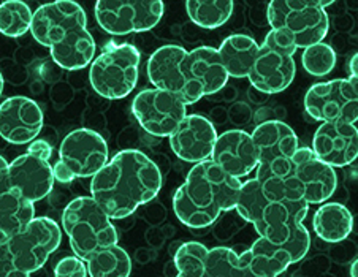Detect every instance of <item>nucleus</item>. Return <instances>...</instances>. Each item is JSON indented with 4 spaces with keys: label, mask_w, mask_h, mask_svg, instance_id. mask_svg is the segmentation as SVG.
<instances>
[{
    "label": "nucleus",
    "mask_w": 358,
    "mask_h": 277,
    "mask_svg": "<svg viewBox=\"0 0 358 277\" xmlns=\"http://www.w3.org/2000/svg\"><path fill=\"white\" fill-rule=\"evenodd\" d=\"M162 189V171L138 149H124L91 180V197L113 220L132 215Z\"/></svg>",
    "instance_id": "obj_1"
},
{
    "label": "nucleus",
    "mask_w": 358,
    "mask_h": 277,
    "mask_svg": "<svg viewBox=\"0 0 358 277\" xmlns=\"http://www.w3.org/2000/svg\"><path fill=\"white\" fill-rule=\"evenodd\" d=\"M235 209L246 224L254 225L259 238L284 246L294 264L306 257L311 248V236L303 225L309 211L306 201L278 200L268 195L254 178L243 183Z\"/></svg>",
    "instance_id": "obj_2"
},
{
    "label": "nucleus",
    "mask_w": 358,
    "mask_h": 277,
    "mask_svg": "<svg viewBox=\"0 0 358 277\" xmlns=\"http://www.w3.org/2000/svg\"><path fill=\"white\" fill-rule=\"evenodd\" d=\"M241 185V179L230 176L211 159L200 162L175 192L173 211L190 230L210 228L224 213L235 209Z\"/></svg>",
    "instance_id": "obj_3"
},
{
    "label": "nucleus",
    "mask_w": 358,
    "mask_h": 277,
    "mask_svg": "<svg viewBox=\"0 0 358 277\" xmlns=\"http://www.w3.org/2000/svg\"><path fill=\"white\" fill-rule=\"evenodd\" d=\"M268 195L278 200L322 204L330 200L338 187L335 168L322 162L313 148H300L292 157L282 178L257 179Z\"/></svg>",
    "instance_id": "obj_4"
},
{
    "label": "nucleus",
    "mask_w": 358,
    "mask_h": 277,
    "mask_svg": "<svg viewBox=\"0 0 358 277\" xmlns=\"http://www.w3.org/2000/svg\"><path fill=\"white\" fill-rule=\"evenodd\" d=\"M62 228L75 257L83 262L117 244L116 227L92 197H76L65 206Z\"/></svg>",
    "instance_id": "obj_5"
},
{
    "label": "nucleus",
    "mask_w": 358,
    "mask_h": 277,
    "mask_svg": "<svg viewBox=\"0 0 358 277\" xmlns=\"http://www.w3.org/2000/svg\"><path fill=\"white\" fill-rule=\"evenodd\" d=\"M335 2L324 0H271L268 2V26L294 41L296 50L322 43L330 20L327 7Z\"/></svg>",
    "instance_id": "obj_6"
},
{
    "label": "nucleus",
    "mask_w": 358,
    "mask_h": 277,
    "mask_svg": "<svg viewBox=\"0 0 358 277\" xmlns=\"http://www.w3.org/2000/svg\"><path fill=\"white\" fill-rule=\"evenodd\" d=\"M140 60V51L134 45L111 43L105 46L89 70L92 89L106 100L127 97L138 83Z\"/></svg>",
    "instance_id": "obj_7"
},
{
    "label": "nucleus",
    "mask_w": 358,
    "mask_h": 277,
    "mask_svg": "<svg viewBox=\"0 0 358 277\" xmlns=\"http://www.w3.org/2000/svg\"><path fill=\"white\" fill-rule=\"evenodd\" d=\"M110 160V150L105 138L91 129L70 132L59 148V159L52 170L55 179L69 184L73 179L94 178Z\"/></svg>",
    "instance_id": "obj_8"
},
{
    "label": "nucleus",
    "mask_w": 358,
    "mask_h": 277,
    "mask_svg": "<svg viewBox=\"0 0 358 277\" xmlns=\"http://www.w3.org/2000/svg\"><path fill=\"white\" fill-rule=\"evenodd\" d=\"M295 52L294 41L285 34L271 29L264 43L259 46V52L250 69L248 76L250 86L268 95L287 89L296 75Z\"/></svg>",
    "instance_id": "obj_9"
},
{
    "label": "nucleus",
    "mask_w": 358,
    "mask_h": 277,
    "mask_svg": "<svg viewBox=\"0 0 358 277\" xmlns=\"http://www.w3.org/2000/svg\"><path fill=\"white\" fill-rule=\"evenodd\" d=\"M304 110L322 124H355L358 120V78H338L314 84L304 95Z\"/></svg>",
    "instance_id": "obj_10"
},
{
    "label": "nucleus",
    "mask_w": 358,
    "mask_h": 277,
    "mask_svg": "<svg viewBox=\"0 0 358 277\" xmlns=\"http://www.w3.org/2000/svg\"><path fill=\"white\" fill-rule=\"evenodd\" d=\"M164 8L160 0H100L95 3L94 13L106 34L122 37L156 27L162 20Z\"/></svg>",
    "instance_id": "obj_11"
},
{
    "label": "nucleus",
    "mask_w": 358,
    "mask_h": 277,
    "mask_svg": "<svg viewBox=\"0 0 358 277\" xmlns=\"http://www.w3.org/2000/svg\"><path fill=\"white\" fill-rule=\"evenodd\" d=\"M250 136L259 152L255 179L282 178L289 170L292 157L300 149L294 129L282 120L271 119L259 124Z\"/></svg>",
    "instance_id": "obj_12"
},
{
    "label": "nucleus",
    "mask_w": 358,
    "mask_h": 277,
    "mask_svg": "<svg viewBox=\"0 0 358 277\" xmlns=\"http://www.w3.org/2000/svg\"><path fill=\"white\" fill-rule=\"evenodd\" d=\"M132 114L140 127L156 138H169L187 116V105L162 89H145L132 101Z\"/></svg>",
    "instance_id": "obj_13"
},
{
    "label": "nucleus",
    "mask_w": 358,
    "mask_h": 277,
    "mask_svg": "<svg viewBox=\"0 0 358 277\" xmlns=\"http://www.w3.org/2000/svg\"><path fill=\"white\" fill-rule=\"evenodd\" d=\"M62 243V230L56 220L35 218L26 230L10 238V248L16 267L27 274L43 268L48 258Z\"/></svg>",
    "instance_id": "obj_14"
},
{
    "label": "nucleus",
    "mask_w": 358,
    "mask_h": 277,
    "mask_svg": "<svg viewBox=\"0 0 358 277\" xmlns=\"http://www.w3.org/2000/svg\"><path fill=\"white\" fill-rule=\"evenodd\" d=\"M83 27H87V16L81 5L73 0H56L35 10L31 32L37 43L51 50Z\"/></svg>",
    "instance_id": "obj_15"
},
{
    "label": "nucleus",
    "mask_w": 358,
    "mask_h": 277,
    "mask_svg": "<svg viewBox=\"0 0 358 277\" xmlns=\"http://www.w3.org/2000/svg\"><path fill=\"white\" fill-rule=\"evenodd\" d=\"M182 71L187 80L190 105L206 95L220 92L230 78L220 60L219 51L213 46H199L187 51L182 60Z\"/></svg>",
    "instance_id": "obj_16"
},
{
    "label": "nucleus",
    "mask_w": 358,
    "mask_h": 277,
    "mask_svg": "<svg viewBox=\"0 0 358 277\" xmlns=\"http://www.w3.org/2000/svg\"><path fill=\"white\" fill-rule=\"evenodd\" d=\"M217 136L216 127L210 119L200 114H187L169 140L176 157L187 164H200L211 159Z\"/></svg>",
    "instance_id": "obj_17"
},
{
    "label": "nucleus",
    "mask_w": 358,
    "mask_h": 277,
    "mask_svg": "<svg viewBox=\"0 0 358 277\" xmlns=\"http://www.w3.org/2000/svg\"><path fill=\"white\" fill-rule=\"evenodd\" d=\"M43 129V111L29 97L15 95L0 104V138L11 144L32 143Z\"/></svg>",
    "instance_id": "obj_18"
},
{
    "label": "nucleus",
    "mask_w": 358,
    "mask_h": 277,
    "mask_svg": "<svg viewBox=\"0 0 358 277\" xmlns=\"http://www.w3.org/2000/svg\"><path fill=\"white\" fill-rule=\"evenodd\" d=\"M8 176L10 189L34 204L50 195L56 183L51 160L32 152L22 154L11 162Z\"/></svg>",
    "instance_id": "obj_19"
},
{
    "label": "nucleus",
    "mask_w": 358,
    "mask_h": 277,
    "mask_svg": "<svg viewBox=\"0 0 358 277\" xmlns=\"http://www.w3.org/2000/svg\"><path fill=\"white\" fill-rule=\"evenodd\" d=\"M313 150L331 168H344L358 159V129L355 124L324 122L313 138Z\"/></svg>",
    "instance_id": "obj_20"
},
{
    "label": "nucleus",
    "mask_w": 358,
    "mask_h": 277,
    "mask_svg": "<svg viewBox=\"0 0 358 277\" xmlns=\"http://www.w3.org/2000/svg\"><path fill=\"white\" fill-rule=\"evenodd\" d=\"M211 160L230 176L241 179L257 170L259 152L248 132L227 130L217 136Z\"/></svg>",
    "instance_id": "obj_21"
},
{
    "label": "nucleus",
    "mask_w": 358,
    "mask_h": 277,
    "mask_svg": "<svg viewBox=\"0 0 358 277\" xmlns=\"http://www.w3.org/2000/svg\"><path fill=\"white\" fill-rule=\"evenodd\" d=\"M187 50L178 45H165L151 54L146 71L151 84L156 89L178 95L184 104L190 105L187 80L182 71V60Z\"/></svg>",
    "instance_id": "obj_22"
},
{
    "label": "nucleus",
    "mask_w": 358,
    "mask_h": 277,
    "mask_svg": "<svg viewBox=\"0 0 358 277\" xmlns=\"http://www.w3.org/2000/svg\"><path fill=\"white\" fill-rule=\"evenodd\" d=\"M313 227L317 236L330 244H339L348 239L354 230L352 213L341 203H324L315 211Z\"/></svg>",
    "instance_id": "obj_23"
},
{
    "label": "nucleus",
    "mask_w": 358,
    "mask_h": 277,
    "mask_svg": "<svg viewBox=\"0 0 358 277\" xmlns=\"http://www.w3.org/2000/svg\"><path fill=\"white\" fill-rule=\"evenodd\" d=\"M217 51L229 76L248 78L259 52V43L250 35L234 34L220 43Z\"/></svg>",
    "instance_id": "obj_24"
},
{
    "label": "nucleus",
    "mask_w": 358,
    "mask_h": 277,
    "mask_svg": "<svg viewBox=\"0 0 358 277\" xmlns=\"http://www.w3.org/2000/svg\"><path fill=\"white\" fill-rule=\"evenodd\" d=\"M249 268L259 277H279L294 264L290 252L284 246L273 244L259 238L249 249L244 250Z\"/></svg>",
    "instance_id": "obj_25"
},
{
    "label": "nucleus",
    "mask_w": 358,
    "mask_h": 277,
    "mask_svg": "<svg viewBox=\"0 0 358 277\" xmlns=\"http://www.w3.org/2000/svg\"><path fill=\"white\" fill-rule=\"evenodd\" d=\"M35 219V204L27 198L8 190L0 197V232L8 238L26 230L27 225Z\"/></svg>",
    "instance_id": "obj_26"
},
{
    "label": "nucleus",
    "mask_w": 358,
    "mask_h": 277,
    "mask_svg": "<svg viewBox=\"0 0 358 277\" xmlns=\"http://www.w3.org/2000/svg\"><path fill=\"white\" fill-rule=\"evenodd\" d=\"M235 3L231 0H189L186 11L195 26L203 29H217L234 15Z\"/></svg>",
    "instance_id": "obj_27"
},
{
    "label": "nucleus",
    "mask_w": 358,
    "mask_h": 277,
    "mask_svg": "<svg viewBox=\"0 0 358 277\" xmlns=\"http://www.w3.org/2000/svg\"><path fill=\"white\" fill-rule=\"evenodd\" d=\"M206 277H259L249 268L244 252L230 248H214L208 252Z\"/></svg>",
    "instance_id": "obj_28"
},
{
    "label": "nucleus",
    "mask_w": 358,
    "mask_h": 277,
    "mask_svg": "<svg viewBox=\"0 0 358 277\" xmlns=\"http://www.w3.org/2000/svg\"><path fill=\"white\" fill-rule=\"evenodd\" d=\"M91 277H129L132 273V260L119 246L103 249L86 262Z\"/></svg>",
    "instance_id": "obj_29"
},
{
    "label": "nucleus",
    "mask_w": 358,
    "mask_h": 277,
    "mask_svg": "<svg viewBox=\"0 0 358 277\" xmlns=\"http://www.w3.org/2000/svg\"><path fill=\"white\" fill-rule=\"evenodd\" d=\"M34 11L22 0L0 3V34L8 38L24 37L31 30Z\"/></svg>",
    "instance_id": "obj_30"
},
{
    "label": "nucleus",
    "mask_w": 358,
    "mask_h": 277,
    "mask_svg": "<svg viewBox=\"0 0 358 277\" xmlns=\"http://www.w3.org/2000/svg\"><path fill=\"white\" fill-rule=\"evenodd\" d=\"M208 252L210 249L199 241H187L179 244L175 252L176 277H206Z\"/></svg>",
    "instance_id": "obj_31"
},
{
    "label": "nucleus",
    "mask_w": 358,
    "mask_h": 277,
    "mask_svg": "<svg viewBox=\"0 0 358 277\" xmlns=\"http://www.w3.org/2000/svg\"><path fill=\"white\" fill-rule=\"evenodd\" d=\"M301 64L309 75L324 78L336 67V52L330 45L322 41L303 51Z\"/></svg>",
    "instance_id": "obj_32"
},
{
    "label": "nucleus",
    "mask_w": 358,
    "mask_h": 277,
    "mask_svg": "<svg viewBox=\"0 0 358 277\" xmlns=\"http://www.w3.org/2000/svg\"><path fill=\"white\" fill-rule=\"evenodd\" d=\"M0 277H31V274L16 267L10 248V238L3 232H0Z\"/></svg>",
    "instance_id": "obj_33"
},
{
    "label": "nucleus",
    "mask_w": 358,
    "mask_h": 277,
    "mask_svg": "<svg viewBox=\"0 0 358 277\" xmlns=\"http://www.w3.org/2000/svg\"><path fill=\"white\" fill-rule=\"evenodd\" d=\"M55 277H91L87 273L86 262L78 257H65L56 264Z\"/></svg>",
    "instance_id": "obj_34"
},
{
    "label": "nucleus",
    "mask_w": 358,
    "mask_h": 277,
    "mask_svg": "<svg viewBox=\"0 0 358 277\" xmlns=\"http://www.w3.org/2000/svg\"><path fill=\"white\" fill-rule=\"evenodd\" d=\"M252 114L254 113L250 111V108L246 104H236L231 106L229 116L235 124L244 125V124H248L250 119H252Z\"/></svg>",
    "instance_id": "obj_35"
},
{
    "label": "nucleus",
    "mask_w": 358,
    "mask_h": 277,
    "mask_svg": "<svg viewBox=\"0 0 358 277\" xmlns=\"http://www.w3.org/2000/svg\"><path fill=\"white\" fill-rule=\"evenodd\" d=\"M27 152L37 154V155H40V157H43L46 160H51L52 146L46 140H34L31 144H29Z\"/></svg>",
    "instance_id": "obj_36"
},
{
    "label": "nucleus",
    "mask_w": 358,
    "mask_h": 277,
    "mask_svg": "<svg viewBox=\"0 0 358 277\" xmlns=\"http://www.w3.org/2000/svg\"><path fill=\"white\" fill-rule=\"evenodd\" d=\"M8 168H10V164L2 157V155H0V197H2L5 192L11 190L10 189Z\"/></svg>",
    "instance_id": "obj_37"
},
{
    "label": "nucleus",
    "mask_w": 358,
    "mask_h": 277,
    "mask_svg": "<svg viewBox=\"0 0 358 277\" xmlns=\"http://www.w3.org/2000/svg\"><path fill=\"white\" fill-rule=\"evenodd\" d=\"M248 95H249V100L255 105H264V104H266L268 99H270V95L265 94V92H260V90L254 89V87L249 89Z\"/></svg>",
    "instance_id": "obj_38"
},
{
    "label": "nucleus",
    "mask_w": 358,
    "mask_h": 277,
    "mask_svg": "<svg viewBox=\"0 0 358 277\" xmlns=\"http://www.w3.org/2000/svg\"><path fill=\"white\" fill-rule=\"evenodd\" d=\"M349 73L350 76L358 78V51L349 60Z\"/></svg>",
    "instance_id": "obj_39"
},
{
    "label": "nucleus",
    "mask_w": 358,
    "mask_h": 277,
    "mask_svg": "<svg viewBox=\"0 0 358 277\" xmlns=\"http://www.w3.org/2000/svg\"><path fill=\"white\" fill-rule=\"evenodd\" d=\"M350 277H358V257L350 264Z\"/></svg>",
    "instance_id": "obj_40"
},
{
    "label": "nucleus",
    "mask_w": 358,
    "mask_h": 277,
    "mask_svg": "<svg viewBox=\"0 0 358 277\" xmlns=\"http://www.w3.org/2000/svg\"><path fill=\"white\" fill-rule=\"evenodd\" d=\"M2 92H3V76L0 73V95H2Z\"/></svg>",
    "instance_id": "obj_41"
}]
</instances>
